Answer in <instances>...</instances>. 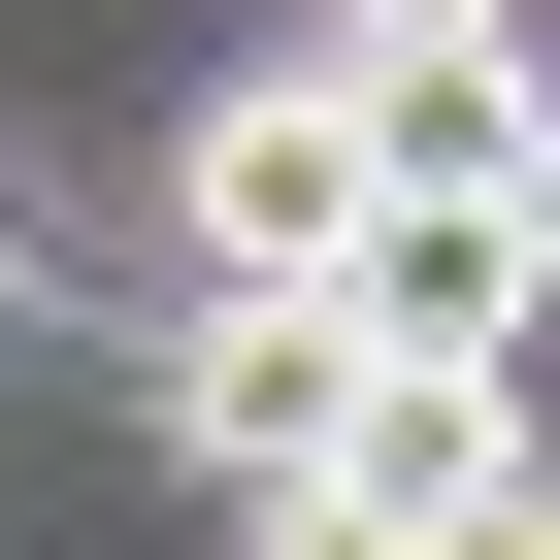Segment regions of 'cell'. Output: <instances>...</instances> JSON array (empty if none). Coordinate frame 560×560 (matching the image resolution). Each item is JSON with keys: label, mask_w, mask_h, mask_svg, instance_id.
Instances as JSON below:
<instances>
[{"label": "cell", "mask_w": 560, "mask_h": 560, "mask_svg": "<svg viewBox=\"0 0 560 560\" xmlns=\"http://www.w3.org/2000/svg\"><path fill=\"white\" fill-rule=\"evenodd\" d=\"M298 34H527V0H298Z\"/></svg>", "instance_id": "3957f363"}, {"label": "cell", "mask_w": 560, "mask_h": 560, "mask_svg": "<svg viewBox=\"0 0 560 560\" xmlns=\"http://www.w3.org/2000/svg\"><path fill=\"white\" fill-rule=\"evenodd\" d=\"M363 298H330V264H231V298H132V429L198 462V494H330L363 462Z\"/></svg>", "instance_id": "6da1fadb"}, {"label": "cell", "mask_w": 560, "mask_h": 560, "mask_svg": "<svg viewBox=\"0 0 560 560\" xmlns=\"http://www.w3.org/2000/svg\"><path fill=\"white\" fill-rule=\"evenodd\" d=\"M231 560H396V494H231Z\"/></svg>", "instance_id": "7a4b0ae2"}]
</instances>
